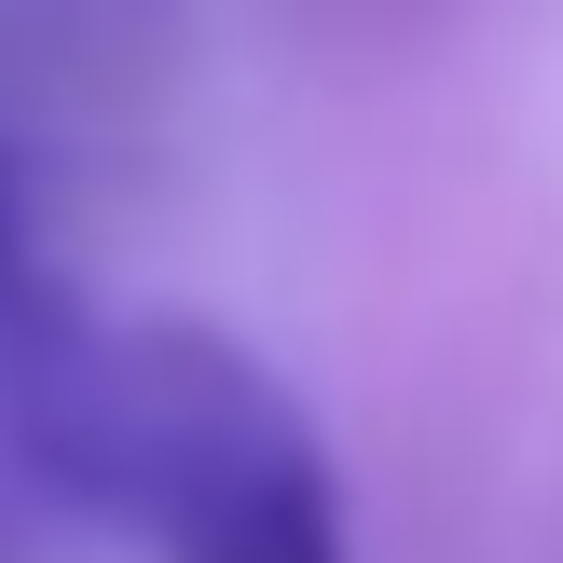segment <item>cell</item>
Segmentation results:
<instances>
[{
  "label": "cell",
  "instance_id": "obj_1",
  "mask_svg": "<svg viewBox=\"0 0 563 563\" xmlns=\"http://www.w3.org/2000/svg\"><path fill=\"white\" fill-rule=\"evenodd\" d=\"M82 522L137 537L152 563H357L344 467L275 357L207 317H124L110 399L82 454Z\"/></svg>",
  "mask_w": 563,
  "mask_h": 563
},
{
  "label": "cell",
  "instance_id": "obj_2",
  "mask_svg": "<svg viewBox=\"0 0 563 563\" xmlns=\"http://www.w3.org/2000/svg\"><path fill=\"white\" fill-rule=\"evenodd\" d=\"M110 330L124 317L69 289L27 152L0 137V482L69 522H82V454H97V399H110Z\"/></svg>",
  "mask_w": 563,
  "mask_h": 563
},
{
  "label": "cell",
  "instance_id": "obj_3",
  "mask_svg": "<svg viewBox=\"0 0 563 563\" xmlns=\"http://www.w3.org/2000/svg\"><path fill=\"white\" fill-rule=\"evenodd\" d=\"M0 550H14V537H0Z\"/></svg>",
  "mask_w": 563,
  "mask_h": 563
}]
</instances>
